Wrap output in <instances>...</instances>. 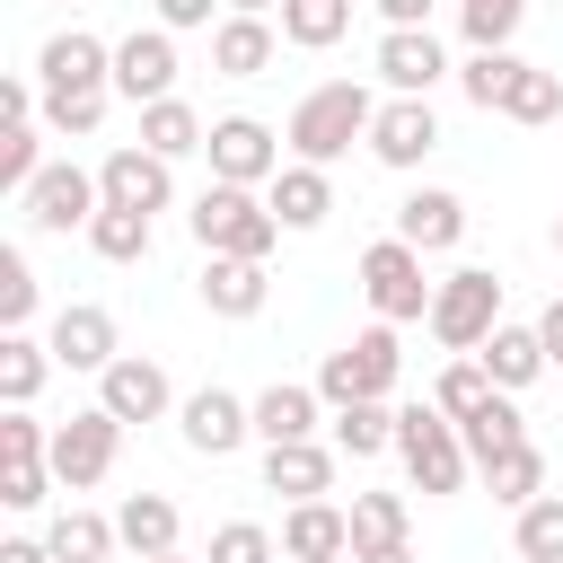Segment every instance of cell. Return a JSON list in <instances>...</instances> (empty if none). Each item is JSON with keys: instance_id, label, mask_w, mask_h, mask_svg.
I'll return each instance as SVG.
<instances>
[{"instance_id": "6da1fadb", "label": "cell", "mask_w": 563, "mask_h": 563, "mask_svg": "<svg viewBox=\"0 0 563 563\" xmlns=\"http://www.w3.org/2000/svg\"><path fill=\"white\" fill-rule=\"evenodd\" d=\"M369 123H378V97H369L361 79H325V88H308V97L290 106L282 141H290V158H308V167H334L352 141H369Z\"/></svg>"}, {"instance_id": "7a4b0ae2", "label": "cell", "mask_w": 563, "mask_h": 563, "mask_svg": "<svg viewBox=\"0 0 563 563\" xmlns=\"http://www.w3.org/2000/svg\"><path fill=\"white\" fill-rule=\"evenodd\" d=\"M185 220H194V246H202V255H255V264H264L273 238H282V211H273L255 185H220V176L194 194Z\"/></svg>"}, {"instance_id": "3957f363", "label": "cell", "mask_w": 563, "mask_h": 563, "mask_svg": "<svg viewBox=\"0 0 563 563\" xmlns=\"http://www.w3.org/2000/svg\"><path fill=\"white\" fill-rule=\"evenodd\" d=\"M396 457H405L413 493H431V501L457 493L466 466H475V457H466V431H457L440 405H405V413H396Z\"/></svg>"}, {"instance_id": "277c9868", "label": "cell", "mask_w": 563, "mask_h": 563, "mask_svg": "<svg viewBox=\"0 0 563 563\" xmlns=\"http://www.w3.org/2000/svg\"><path fill=\"white\" fill-rule=\"evenodd\" d=\"M431 343H449V352H484V334L501 325V273L493 264H457L440 290H431Z\"/></svg>"}, {"instance_id": "5b68a950", "label": "cell", "mask_w": 563, "mask_h": 563, "mask_svg": "<svg viewBox=\"0 0 563 563\" xmlns=\"http://www.w3.org/2000/svg\"><path fill=\"white\" fill-rule=\"evenodd\" d=\"M361 290H369V308L387 317V325H413V317H431V290L440 282H422V246H405L396 229L361 255Z\"/></svg>"}, {"instance_id": "8992f818", "label": "cell", "mask_w": 563, "mask_h": 563, "mask_svg": "<svg viewBox=\"0 0 563 563\" xmlns=\"http://www.w3.org/2000/svg\"><path fill=\"white\" fill-rule=\"evenodd\" d=\"M396 369H405V352H396V325L378 317L369 334H352L343 352H325L317 396H325V405H361V396H387V387H396Z\"/></svg>"}, {"instance_id": "52a82bcc", "label": "cell", "mask_w": 563, "mask_h": 563, "mask_svg": "<svg viewBox=\"0 0 563 563\" xmlns=\"http://www.w3.org/2000/svg\"><path fill=\"white\" fill-rule=\"evenodd\" d=\"M18 202H26V229L70 238V229H88V220L106 211V185H97L88 167H70V158H44V167H35V185H26Z\"/></svg>"}, {"instance_id": "ba28073f", "label": "cell", "mask_w": 563, "mask_h": 563, "mask_svg": "<svg viewBox=\"0 0 563 563\" xmlns=\"http://www.w3.org/2000/svg\"><path fill=\"white\" fill-rule=\"evenodd\" d=\"M123 431H132V422H114L106 405H88V413L53 422V475H62L70 493L106 484V475H114V449H123Z\"/></svg>"}, {"instance_id": "9c48e42d", "label": "cell", "mask_w": 563, "mask_h": 563, "mask_svg": "<svg viewBox=\"0 0 563 563\" xmlns=\"http://www.w3.org/2000/svg\"><path fill=\"white\" fill-rule=\"evenodd\" d=\"M35 79H44V97H97V88H114V44H97L88 26H62L35 53Z\"/></svg>"}, {"instance_id": "30bf717a", "label": "cell", "mask_w": 563, "mask_h": 563, "mask_svg": "<svg viewBox=\"0 0 563 563\" xmlns=\"http://www.w3.org/2000/svg\"><path fill=\"white\" fill-rule=\"evenodd\" d=\"M202 150H211V176H220V185H273V176H282V141H273V123H255V114H220Z\"/></svg>"}, {"instance_id": "8fae6325", "label": "cell", "mask_w": 563, "mask_h": 563, "mask_svg": "<svg viewBox=\"0 0 563 563\" xmlns=\"http://www.w3.org/2000/svg\"><path fill=\"white\" fill-rule=\"evenodd\" d=\"M114 97H132V106L176 97V26H132L114 44Z\"/></svg>"}, {"instance_id": "7c38bea8", "label": "cell", "mask_w": 563, "mask_h": 563, "mask_svg": "<svg viewBox=\"0 0 563 563\" xmlns=\"http://www.w3.org/2000/svg\"><path fill=\"white\" fill-rule=\"evenodd\" d=\"M97 405H106L114 422H158V413L176 405V387H167V369H158L150 352H114V361L97 369Z\"/></svg>"}, {"instance_id": "4fadbf2b", "label": "cell", "mask_w": 563, "mask_h": 563, "mask_svg": "<svg viewBox=\"0 0 563 563\" xmlns=\"http://www.w3.org/2000/svg\"><path fill=\"white\" fill-rule=\"evenodd\" d=\"M431 150H440V114H431V97H387L378 123H369V158H378V167H422Z\"/></svg>"}, {"instance_id": "5bb4252c", "label": "cell", "mask_w": 563, "mask_h": 563, "mask_svg": "<svg viewBox=\"0 0 563 563\" xmlns=\"http://www.w3.org/2000/svg\"><path fill=\"white\" fill-rule=\"evenodd\" d=\"M176 431H185L194 457H229V449L255 431V405H238L229 387H194V396L176 405Z\"/></svg>"}, {"instance_id": "9a60e30c", "label": "cell", "mask_w": 563, "mask_h": 563, "mask_svg": "<svg viewBox=\"0 0 563 563\" xmlns=\"http://www.w3.org/2000/svg\"><path fill=\"white\" fill-rule=\"evenodd\" d=\"M378 79H387L396 97H431V88L449 79L440 35H431V26H387V35H378Z\"/></svg>"}, {"instance_id": "2e32d148", "label": "cell", "mask_w": 563, "mask_h": 563, "mask_svg": "<svg viewBox=\"0 0 563 563\" xmlns=\"http://www.w3.org/2000/svg\"><path fill=\"white\" fill-rule=\"evenodd\" d=\"M176 158H158V150H106V167H97V185H106V202H123V211H167L176 202V176H167Z\"/></svg>"}, {"instance_id": "e0dca14e", "label": "cell", "mask_w": 563, "mask_h": 563, "mask_svg": "<svg viewBox=\"0 0 563 563\" xmlns=\"http://www.w3.org/2000/svg\"><path fill=\"white\" fill-rule=\"evenodd\" d=\"M273 53H282V26H273V18L229 9V18L211 26V70H220V79H264V70H273Z\"/></svg>"}, {"instance_id": "ac0fdd59", "label": "cell", "mask_w": 563, "mask_h": 563, "mask_svg": "<svg viewBox=\"0 0 563 563\" xmlns=\"http://www.w3.org/2000/svg\"><path fill=\"white\" fill-rule=\"evenodd\" d=\"M44 343H53V361H62V369H106V361L123 352V343H114V317H106L97 299H70V308L53 317V334H44Z\"/></svg>"}, {"instance_id": "d6986e66", "label": "cell", "mask_w": 563, "mask_h": 563, "mask_svg": "<svg viewBox=\"0 0 563 563\" xmlns=\"http://www.w3.org/2000/svg\"><path fill=\"white\" fill-rule=\"evenodd\" d=\"M396 238H405V246H422V255H449V246L466 238V202H457V194H440V185H422V194H405V202H396Z\"/></svg>"}, {"instance_id": "ffe728a7", "label": "cell", "mask_w": 563, "mask_h": 563, "mask_svg": "<svg viewBox=\"0 0 563 563\" xmlns=\"http://www.w3.org/2000/svg\"><path fill=\"white\" fill-rule=\"evenodd\" d=\"M202 308L211 317H255L264 308V290H273V273L255 264V255H202Z\"/></svg>"}, {"instance_id": "44dd1931", "label": "cell", "mask_w": 563, "mask_h": 563, "mask_svg": "<svg viewBox=\"0 0 563 563\" xmlns=\"http://www.w3.org/2000/svg\"><path fill=\"white\" fill-rule=\"evenodd\" d=\"M282 554H290V563L352 554V510H334L325 493H317V501H290V519H282Z\"/></svg>"}, {"instance_id": "7402d4cb", "label": "cell", "mask_w": 563, "mask_h": 563, "mask_svg": "<svg viewBox=\"0 0 563 563\" xmlns=\"http://www.w3.org/2000/svg\"><path fill=\"white\" fill-rule=\"evenodd\" d=\"M264 484L290 493V501H317V493H334V449H317V440H273V449H264Z\"/></svg>"}, {"instance_id": "603a6c76", "label": "cell", "mask_w": 563, "mask_h": 563, "mask_svg": "<svg viewBox=\"0 0 563 563\" xmlns=\"http://www.w3.org/2000/svg\"><path fill=\"white\" fill-rule=\"evenodd\" d=\"M264 202L282 211V229H317V220L334 211V176H325V167H308V158H290V167L264 185Z\"/></svg>"}, {"instance_id": "cb8c5ba5", "label": "cell", "mask_w": 563, "mask_h": 563, "mask_svg": "<svg viewBox=\"0 0 563 563\" xmlns=\"http://www.w3.org/2000/svg\"><path fill=\"white\" fill-rule=\"evenodd\" d=\"M475 361L493 369V387H528V378H545V369H554V361H545V334H537V325H493Z\"/></svg>"}, {"instance_id": "d4e9b609", "label": "cell", "mask_w": 563, "mask_h": 563, "mask_svg": "<svg viewBox=\"0 0 563 563\" xmlns=\"http://www.w3.org/2000/svg\"><path fill=\"white\" fill-rule=\"evenodd\" d=\"M255 440H264V449H273V440H317V387L273 378V387L255 396Z\"/></svg>"}, {"instance_id": "484cf974", "label": "cell", "mask_w": 563, "mask_h": 563, "mask_svg": "<svg viewBox=\"0 0 563 563\" xmlns=\"http://www.w3.org/2000/svg\"><path fill=\"white\" fill-rule=\"evenodd\" d=\"M211 141V123L185 106V97H158V106H141V150H158V158H185V150H202Z\"/></svg>"}, {"instance_id": "4316f807", "label": "cell", "mask_w": 563, "mask_h": 563, "mask_svg": "<svg viewBox=\"0 0 563 563\" xmlns=\"http://www.w3.org/2000/svg\"><path fill=\"white\" fill-rule=\"evenodd\" d=\"M334 449H343V457H378V449H396V405H387V396L334 405Z\"/></svg>"}, {"instance_id": "83f0119b", "label": "cell", "mask_w": 563, "mask_h": 563, "mask_svg": "<svg viewBox=\"0 0 563 563\" xmlns=\"http://www.w3.org/2000/svg\"><path fill=\"white\" fill-rule=\"evenodd\" d=\"M114 528H123V545L150 563V554H176V501L167 493H132L123 510H114Z\"/></svg>"}, {"instance_id": "f1b7e54d", "label": "cell", "mask_w": 563, "mask_h": 563, "mask_svg": "<svg viewBox=\"0 0 563 563\" xmlns=\"http://www.w3.org/2000/svg\"><path fill=\"white\" fill-rule=\"evenodd\" d=\"M44 369H62L53 343H35V334H0V405H35Z\"/></svg>"}, {"instance_id": "f546056e", "label": "cell", "mask_w": 563, "mask_h": 563, "mask_svg": "<svg viewBox=\"0 0 563 563\" xmlns=\"http://www.w3.org/2000/svg\"><path fill=\"white\" fill-rule=\"evenodd\" d=\"M457 431H466V457H475V466H493L501 449H519V440H528V422H519L510 387H493V405H484V413H466Z\"/></svg>"}, {"instance_id": "4dcf8cb0", "label": "cell", "mask_w": 563, "mask_h": 563, "mask_svg": "<svg viewBox=\"0 0 563 563\" xmlns=\"http://www.w3.org/2000/svg\"><path fill=\"white\" fill-rule=\"evenodd\" d=\"M44 545H53L62 563H106V554L123 545V528H114V519H97V510H62V519L44 528Z\"/></svg>"}, {"instance_id": "1f68e13d", "label": "cell", "mask_w": 563, "mask_h": 563, "mask_svg": "<svg viewBox=\"0 0 563 563\" xmlns=\"http://www.w3.org/2000/svg\"><path fill=\"white\" fill-rule=\"evenodd\" d=\"M343 26H352V0H282V44H299V53L343 44Z\"/></svg>"}, {"instance_id": "d6a6232c", "label": "cell", "mask_w": 563, "mask_h": 563, "mask_svg": "<svg viewBox=\"0 0 563 563\" xmlns=\"http://www.w3.org/2000/svg\"><path fill=\"white\" fill-rule=\"evenodd\" d=\"M484 484H493V501H501V510H528V501L545 493V457H537V440L501 449V457L484 466Z\"/></svg>"}, {"instance_id": "836d02e7", "label": "cell", "mask_w": 563, "mask_h": 563, "mask_svg": "<svg viewBox=\"0 0 563 563\" xmlns=\"http://www.w3.org/2000/svg\"><path fill=\"white\" fill-rule=\"evenodd\" d=\"M405 528H413L405 493H352V554H369V545H405Z\"/></svg>"}, {"instance_id": "e575fe53", "label": "cell", "mask_w": 563, "mask_h": 563, "mask_svg": "<svg viewBox=\"0 0 563 563\" xmlns=\"http://www.w3.org/2000/svg\"><path fill=\"white\" fill-rule=\"evenodd\" d=\"M528 62L510 53V44H493V53H466V70H457V88H466V106H484V114H501V97H510V79H519Z\"/></svg>"}, {"instance_id": "d590c367", "label": "cell", "mask_w": 563, "mask_h": 563, "mask_svg": "<svg viewBox=\"0 0 563 563\" xmlns=\"http://www.w3.org/2000/svg\"><path fill=\"white\" fill-rule=\"evenodd\" d=\"M88 246H97L106 264H141V255H150V211H123V202H106V211L88 220Z\"/></svg>"}, {"instance_id": "8d00e7d4", "label": "cell", "mask_w": 563, "mask_h": 563, "mask_svg": "<svg viewBox=\"0 0 563 563\" xmlns=\"http://www.w3.org/2000/svg\"><path fill=\"white\" fill-rule=\"evenodd\" d=\"M431 405H440L449 422H466V413H484V405H493V369H484L475 352H457V361L440 369V387H431Z\"/></svg>"}, {"instance_id": "74e56055", "label": "cell", "mask_w": 563, "mask_h": 563, "mask_svg": "<svg viewBox=\"0 0 563 563\" xmlns=\"http://www.w3.org/2000/svg\"><path fill=\"white\" fill-rule=\"evenodd\" d=\"M519 563H563V493H537L519 510Z\"/></svg>"}, {"instance_id": "f35d334b", "label": "cell", "mask_w": 563, "mask_h": 563, "mask_svg": "<svg viewBox=\"0 0 563 563\" xmlns=\"http://www.w3.org/2000/svg\"><path fill=\"white\" fill-rule=\"evenodd\" d=\"M501 114H510V123H554V114H563V79L528 62V70L510 79V97H501Z\"/></svg>"}, {"instance_id": "ab89813d", "label": "cell", "mask_w": 563, "mask_h": 563, "mask_svg": "<svg viewBox=\"0 0 563 563\" xmlns=\"http://www.w3.org/2000/svg\"><path fill=\"white\" fill-rule=\"evenodd\" d=\"M519 18H528V0H457V26H466V44H475V53L510 44V35H519Z\"/></svg>"}, {"instance_id": "60d3db41", "label": "cell", "mask_w": 563, "mask_h": 563, "mask_svg": "<svg viewBox=\"0 0 563 563\" xmlns=\"http://www.w3.org/2000/svg\"><path fill=\"white\" fill-rule=\"evenodd\" d=\"M44 167V132L35 123H0V194H26Z\"/></svg>"}, {"instance_id": "b9f144b4", "label": "cell", "mask_w": 563, "mask_h": 563, "mask_svg": "<svg viewBox=\"0 0 563 563\" xmlns=\"http://www.w3.org/2000/svg\"><path fill=\"white\" fill-rule=\"evenodd\" d=\"M26 317H35V273L18 246H0V334H26Z\"/></svg>"}, {"instance_id": "7bdbcfd3", "label": "cell", "mask_w": 563, "mask_h": 563, "mask_svg": "<svg viewBox=\"0 0 563 563\" xmlns=\"http://www.w3.org/2000/svg\"><path fill=\"white\" fill-rule=\"evenodd\" d=\"M53 484H62L53 457H9V466H0V501H9V510H44Z\"/></svg>"}, {"instance_id": "ee69618b", "label": "cell", "mask_w": 563, "mask_h": 563, "mask_svg": "<svg viewBox=\"0 0 563 563\" xmlns=\"http://www.w3.org/2000/svg\"><path fill=\"white\" fill-rule=\"evenodd\" d=\"M106 97H114V88H97V97H44V132H62V141H88V132L106 123Z\"/></svg>"}, {"instance_id": "f6af8a7d", "label": "cell", "mask_w": 563, "mask_h": 563, "mask_svg": "<svg viewBox=\"0 0 563 563\" xmlns=\"http://www.w3.org/2000/svg\"><path fill=\"white\" fill-rule=\"evenodd\" d=\"M282 545H273V528H255V519H229L220 537H211V554L202 563H273Z\"/></svg>"}, {"instance_id": "bcb514c9", "label": "cell", "mask_w": 563, "mask_h": 563, "mask_svg": "<svg viewBox=\"0 0 563 563\" xmlns=\"http://www.w3.org/2000/svg\"><path fill=\"white\" fill-rule=\"evenodd\" d=\"M9 457H53V431H44L26 405H9V413H0V466H9Z\"/></svg>"}, {"instance_id": "7dc6e473", "label": "cell", "mask_w": 563, "mask_h": 563, "mask_svg": "<svg viewBox=\"0 0 563 563\" xmlns=\"http://www.w3.org/2000/svg\"><path fill=\"white\" fill-rule=\"evenodd\" d=\"M150 9H158V26H176V35H185V26H211V0H150Z\"/></svg>"}, {"instance_id": "c3c4849f", "label": "cell", "mask_w": 563, "mask_h": 563, "mask_svg": "<svg viewBox=\"0 0 563 563\" xmlns=\"http://www.w3.org/2000/svg\"><path fill=\"white\" fill-rule=\"evenodd\" d=\"M0 123H35V88L26 79H0Z\"/></svg>"}, {"instance_id": "681fc988", "label": "cell", "mask_w": 563, "mask_h": 563, "mask_svg": "<svg viewBox=\"0 0 563 563\" xmlns=\"http://www.w3.org/2000/svg\"><path fill=\"white\" fill-rule=\"evenodd\" d=\"M431 9H440V0H378L387 26H431Z\"/></svg>"}, {"instance_id": "f907efd6", "label": "cell", "mask_w": 563, "mask_h": 563, "mask_svg": "<svg viewBox=\"0 0 563 563\" xmlns=\"http://www.w3.org/2000/svg\"><path fill=\"white\" fill-rule=\"evenodd\" d=\"M0 563H62V554H53L44 537H9V545H0Z\"/></svg>"}, {"instance_id": "816d5d0a", "label": "cell", "mask_w": 563, "mask_h": 563, "mask_svg": "<svg viewBox=\"0 0 563 563\" xmlns=\"http://www.w3.org/2000/svg\"><path fill=\"white\" fill-rule=\"evenodd\" d=\"M537 334H545V361L563 369V299H545V317H537Z\"/></svg>"}, {"instance_id": "f5cc1de1", "label": "cell", "mask_w": 563, "mask_h": 563, "mask_svg": "<svg viewBox=\"0 0 563 563\" xmlns=\"http://www.w3.org/2000/svg\"><path fill=\"white\" fill-rule=\"evenodd\" d=\"M352 563H413V545H369V554H352Z\"/></svg>"}, {"instance_id": "db71d44e", "label": "cell", "mask_w": 563, "mask_h": 563, "mask_svg": "<svg viewBox=\"0 0 563 563\" xmlns=\"http://www.w3.org/2000/svg\"><path fill=\"white\" fill-rule=\"evenodd\" d=\"M229 9H246V18H264V9H282V0H229Z\"/></svg>"}, {"instance_id": "11a10c76", "label": "cell", "mask_w": 563, "mask_h": 563, "mask_svg": "<svg viewBox=\"0 0 563 563\" xmlns=\"http://www.w3.org/2000/svg\"><path fill=\"white\" fill-rule=\"evenodd\" d=\"M317 563H352V554H317Z\"/></svg>"}, {"instance_id": "9f6ffc18", "label": "cell", "mask_w": 563, "mask_h": 563, "mask_svg": "<svg viewBox=\"0 0 563 563\" xmlns=\"http://www.w3.org/2000/svg\"><path fill=\"white\" fill-rule=\"evenodd\" d=\"M150 563H185V554H150Z\"/></svg>"}, {"instance_id": "6f0895ef", "label": "cell", "mask_w": 563, "mask_h": 563, "mask_svg": "<svg viewBox=\"0 0 563 563\" xmlns=\"http://www.w3.org/2000/svg\"><path fill=\"white\" fill-rule=\"evenodd\" d=\"M554 246H563V211H554Z\"/></svg>"}, {"instance_id": "680465c9", "label": "cell", "mask_w": 563, "mask_h": 563, "mask_svg": "<svg viewBox=\"0 0 563 563\" xmlns=\"http://www.w3.org/2000/svg\"><path fill=\"white\" fill-rule=\"evenodd\" d=\"M554 9H563V0H554Z\"/></svg>"}]
</instances>
